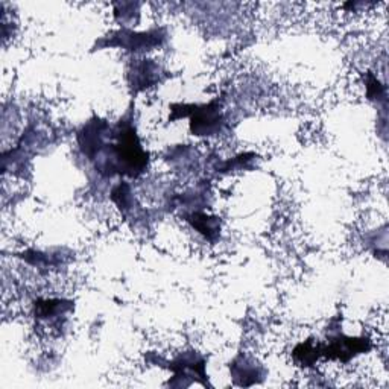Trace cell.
<instances>
[{"label":"cell","instance_id":"obj_7","mask_svg":"<svg viewBox=\"0 0 389 389\" xmlns=\"http://www.w3.org/2000/svg\"><path fill=\"white\" fill-rule=\"evenodd\" d=\"M72 304V303H70ZM65 305L61 300H45L35 303V315L37 318L46 319V318H54L56 315L68 312L72 305Z\"/></svg>","mask_w":389,"mask_h":389},{"label":"cell","instance_id":"obj_4","mask_svg":"<svg viewBox=\"0 0 389 389\" xmlns=\"http://www.w3.org/2000/svg\"><path fill=\"white\" fill-rule=\"evenodd\" d=\"M114 41H111V46H122L127 47L129 51H143L148 47H154L157 45L161 43V40L164 37L160 35V31H149V32H131V31H119L116 32Z\"/></svg>","mask_w":389,"mask_h":389},{"label":"cell","instance_id":"obj_6","mask_svg":"<svg viewBox=\"0 0 389 389\" xmlns=\"http://www.w3.org/2000/svg\"><path fill=\"white\" fill-rule=\"evenodd\" d=\"M295 362L301 367H312L319 358H322V344L315 342L313 339H308L303 344L296 345L292 353Z\"/></svg>","mask_w":389,"mask_h":389},{"label":"cell","instance_id":"obj_1","mask_svg":"<svg viewBox=\"0 0 389 389\" xmlns=\"http://www.w3.org/2000/svg\"><path fill=\"white\" fill-rule=\"evenodd\" d=\"M116 142L104 145L96 157V169L105 175L120 173L127 177H138L148 166V152L143 149L132 122L120 120L114 128Z\"/></svg>","mask_w":389,"mask_h":389},{"label":"cell","instance_id":"obj_9","mask_svg":"<svg viewBox=\"0 0 389 389\" xmlns=\"http://www.w3.org/2000/svg\"><path fill=\"white\" fill-rule=\"evenodd\" d=\"M368 96L370 99H380L383 95H385V88L383 86L380 84V82L374 78V77H370V81H368Z\"/></svg>","mask_w":389,"mask_h":389},{"label":"cell","instance_id":"obj_5","mask_svg":"<svg viewBox=\"0 0 389 389\" xmlns=\"http://www.w3.org/2000/svg\"><path fill=\"white\" fill-rule=\"evenodd\" d=\"M187 221L192 223V227L195 230L200 231V233L209 239V241H214L219 236L221 231V225H219V219L214 216H207L205 213H200L195 212L192 214H189Z\"/></svg>","mask_w":389,"mask_h":389},{"label":"cell","instance_id":"obj_8","mask_svg":"<svg viewBox=\"0 0 389 389\" xmlns=\"http://www.w3.org/2000/svg\"><path fill=\"white\" fill-rule=\"evenodd\" d=\"M111 198H113V201L118 204V207L122 212H127L129 209V205H131L129 186L127 183H122L118 187H114Z\"/></svg>","mask_w":389,"mask_h":389},{"label":"cell","instance_id":"obj_3","mask_svg":"<svg viewBox=\"0 0 389 389\" xmlns=\"http://www.w3.org/2000/svg\"><path fill=\"white\" fill-rule=\"evenodd\" d=\"M371 350L368 338H349L338 333L328 339L327 345H322V356L330 360L349 362L354 356Z\"/></svg>","mask_w":389,"mask_h":389},{"label":"cell","instance_id":"obj_2","mask_svg":"<svg viewBox=\"0 0 389 389\" xmlns=\"http://www.w3.org/2000/svg\"><path fill=\"white\" fill-rule=\"evenodd\" d=\"M180 114L170 120L180 119L181 116H190V131L193 136H210L219 131L222 123V114L219 111L218 102H210L209 105H178Z\"/></svg>","mask_w":389,"mask_h":389}]
</instances>
